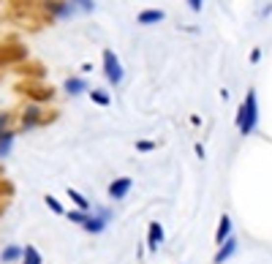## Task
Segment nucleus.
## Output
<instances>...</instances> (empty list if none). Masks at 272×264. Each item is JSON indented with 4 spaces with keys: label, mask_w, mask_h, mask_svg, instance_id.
<instances>
[{
    "label": "nucleus",
    "mask_w": 272,
    "mask_h": 264,
    "mask_svg": "<svg viewBox=\"0 0 272 264\" xmlns=\"http://www.w3.org/2000/svg\"><path fill=\"white\" fill-rule=\"evenodd\" d=\"M256 123H259V98H256V90H248L243 106L237 112V128L243 136H250L256 131Z\"/></svg>",
    "instance_id": "obj_1"
},
{
    "label": "nucleus",
    "mask_w": 272,
    "mask_h": 264,
    "mask_svg": "<svg viewBox=\"0 0 272 264\" xmlns=\"http://www.w3.org/2000/svg\"><path fill=\"white\" fill-rule=\"evenodd\" d=\"M104 74H107V79L112 85L123 82V65H120L117 55H114L112 49H104Z\"/></svg>",
    "instance_id": "obj_2"
},
{
    "label": "nucleus",
    "mask_w": 272,
    "mask_h": 264,
    "mask_svg": "<svg viewBox=\"0 0 272 264\" xmlns=\"http://www.w3.org/2000/svg\"><path fill=\"white\" fill-rule=\"evenodd\" d=\"M131 185H134V180H131V177H117V180H112V182H109V188H107L109 199H114V202L125 199V196H128V191H131Z\"/></svg>",
    "instance_id": "obj_3"
},
{
    "label": "nucleus",
    "mask_w": 272,
    "mask_h": 264,
    "mask_svg": "<svg viewBox=\"0 0 272 264\" xmlns=\"http://www.w3.org/2000/svg\"><path fill=\"white\" fill-rule=\"evenodd\" d=\"M109 218H112V215H109V210H101L98 215H90V218H87V223H84L82 229L90 232V235H101V232L107 229Z\"/></svg>",
    "instance_id": "obj_4"
},
{
    "label": "nucleus",
    "mask_w": 272,
    "mask_h": 264,
    "mask_svg": "<svg viewBox=\"0 0 272 264\" xmlns=\"http://www.w3.org/2000/svg\"><path fill=\"white\" fill-rule=\"evenodd\" d=\"M161 242H163V226H161L158 221H150V226H147V251L155 253Z\"/></svg>",
    "instance_id": "obj_5"
},
{
    "label": "nucleus",
    "mask_w": 272,
    "mask_h": 264,
    "mask_svg": "<svg viewBox=\"0 0 272 264\" xmlns=\"http://www.w3.org/2000/svg\"><path fill=\"white\" fill-rule=\"evenodd\" d=\"M234 253H237V240H234V237H229L223 245H218V253H215L213 262H215V264H223L226 259H231Z\"/></svg>",
    "instance_id": "obj_6"
},
{
    "label": "nucleus",
    "mask_w": 272,
    "mask_h": 264,
    "mask_svg": "<svg viewBox=\"0 0 272 264\" xmlns=\"http://www.w3.org/2000/svg\"><path fill=\"white\" fill-rule=\"evenodd\" d=\"M229 237H231V218H229V215H220L218 232H215V245H223Z\"/></svg>",
    "instance_id": "obj_7"
},
{
    "label": "nucleus",
    "mask_w": 272,
    "mask_h": 264,
    "mask_svg": "<svg viewBox=\"0 0 272 264\" xmlns=\"http://www.w3.org/2000/svg\"><path fill=\"white\" fill-rule=\"evenodd\" d=\"M136 19H139V25H158L161 19H163V11H153V8H147V11H142Z\"/></svg>",
    "instance_id": "obj_8"
},
{
    "label": "nucleus",
    "mask_w": 272,
    "mask_h": 264,
    "mask_svg": "<svg viewBox=\"0 0 272 264\" xmlns=\"http://www.w3.org/2000/svg\"><path fill=\"white\" fill-rule=\"evenodd\" d=\"M84 90H87V82L79 79V77H74V79L65 82V93H68V95H79V93H84Z\"/></svg>",
    "instance_id": "obj_9"
},
{
    "label": "nucleus",
    "mask_w": 272,
    "mask_h": 264,
    "mask_svg": "<svg viewBox=\"0 0 272 264\" xmlns=\"http://www.w3.org/2000/svg\"><path fill=\"white\" fill-rule=\"evenodd\" d=\"M22 264H44V259H41V253H38V248H36V245H27V248H25V253H22Z\"/></svg>",
    "instance_id": "obj_10"
},
{
    "label": "nucleus",
    "mask_w": 272,
    "mask_h": 264,
    "mask_svg": "<svg viewBox=\"0 0 272 264\" xmlns=\"http://www.w3.org/2000/svg\"><path fill=\"white\" fill-rule=\"evenodd\" d=\"M68 199H71L74 205H77V210H84V212H90V202L84 199L82 194H79L77 188H68Z\"/></svg>",
    "instance_id": "obj_11"
},
{
    "label": "nucleus",
    "mask_w": 272,
    "mask_h": 264,
    "mask_svg": "<svg viewBox=\"0 0 272 264\" xmlns=\"http://www.w3.org/2000/svg\"><path fill=\"white\" fill-rule=\"evenodd\" d=\"M22 253H25V248H19V245H8V248H3L0 259H3V262H17V259H22Z\"/></svg>",
    "instance_id": "obj_12"
},
{
    "label": "nucleus",
    "mask_w": 272,
    "mask_h": 264,
    "mask_svg": "<svg viewBox=\"0 0 272 264\" xmlns=\"http://www.w3.org/2000/svg\"><path fill=\"white\" fill-rule=\"evenodd\" d=\"M65 218H68L71 223L84 226V223H87V218H90V212H84V210H71V212H65Z\"/></svg>",
    "instance_id": "obj_13"
},
{
    "label": "nucleus",
    "mask_w": 272,
    "mask_h": 264,
    "mask_svg": "<svg viewBox=\"0 0 272 264\" xmlns=\"http://www.w3.org/2000/svg\"><path fill=\"white\" fill-rule=\"evenodd\" d=\"M11 142H14V134H0V155H6L8 150H11Z\"/></svg>",
    "instance_id": "obj_14"
},
{
    "label": "nucleus",
    "mask_w": 272,
    "mask_h": 264,
    "mask_svg": "<svg viewBox=\"0 0 272 264\" xmlns=\"http://www.w3.org/2000/svg\"><path fill=\"white\" fill-rule=\"evenodd\" d=\"M90 98H93L95 104H101V106H109V101H112L107 93H104V90H93V93H90Z\"/></svg>",
    "instance_id": "obj_15"
},
{
    "label": "nucleus",
    "mask_w": 272,
    "mask_h": 264,
    "mask_svg": "<svg viewBox=\"0 0 272 264\" xmlns=\"http://www.w3.org/2000/svg\"><path fill=\"white\" fill-rule=\"evenodd\" d=\"M44 202H47V207H49V210H52V212H57V215H65L63 205H60V202L54 199V196H47V199H44Z\"/></svg>",
    "instance_id": "obj_16"
},
{
    "label": "nucleus",
    "mask_w": 272,
    "mask_h": 264,
    "mask_svg": "<svg viewBox=\"0 0 272 264\" xmlns=\"http://www.w3.org/2000/svg\"><path fill=\"white\" fill-rule=\"evenodd\" d=\"M155 147V142H136V150H142V153H150Z\"/></svg>",
    "instance_id": "obj_17"
},
{
    "label": "nucleus",
    "mask_w": 272,
    "mask_h": 264,
    "mask_svg": "<svg viewBox=\"0 0 272 264\" xmlns=\"http://www.w3.org/2000/svg\"><path fill=\"white\" fill-rule=\"evenodd\" d=\"M77 3L82 6V11H93V8H95V3H93V0H77Z\"/></svg>",
    "instance_id": "obj_18"
},
{
    "label": "nucleus",
    "mask_w": 272,
    "mask_h": 264,
    "mask_svg": "<svg viewBox=\"0 0 272 264\" xmlns=\"http://www.w3.org/2000/svg\"><path fill=\"white\" fill-rule=\"evenodd\" d=\"M201 3H204V0H188L190 11H201Z\"/></svg>",
    "instance_id": "obj_19"
},
{
    "label": "nucleus",
    "mask_w": 272,
    "mask_h": 264,
    "mask_svg": "<svg viewBox=\"0 0 272 264\" xmlns=\"http://www.w3.org/2000/svg\"><path fill=\"white\" fill-rule=\"evenodd\" d=\"M259 60H261V49L256 47L253 52H250V63H259Z\"/></svg>",
    "instance_id": "obj_20"
}]
</instances>
